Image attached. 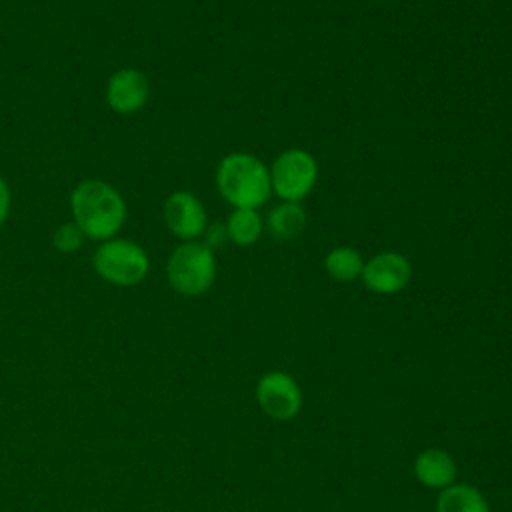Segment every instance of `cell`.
<instances>
[{"mask_svg": "<svg viewBox=\"0 0 512 512\" xmlns=\"http://www.w3.org/2000/svg\"><path fill=\"white\" fill-rule=\"evenodd\" d=\"M362 282L376 294H396L404 290L412 278V266L398 252H380L364 262Z\"/></svg>", "mask_w": 512, "mask_h": 512, "instance_id": "7", "label": "cell"}, {"mask_svg": "<svg viewBox=\"0 0 512 512\" xmlns=\"http://www.w3.org/2000/svg\"><path fill=\"white\" fill-rule=\"evenodd\" d=\"M148 94V78L136 68L116 70L106 84V102L118 114L138 112L146 104Z\"/></svg>", "mask_w": 512, "mask_h": 512, "instance_id": "9", "label": "cell"}, {"mask_svg": "<svg viewBox=\"0 0 512 512\" xmlns=\"http://www.w3.org/2000/svg\"><path fill=\"white\" fill-rule=\"evenodd\" d=\"M306 226V212L298 202H282L270 210L266 228L276 240H292Z\"/></svg>", "mask_w": 512, "mask_h": 512, "instance_id": "12", "label": "cell"}, {"mask_svg": "<svg viewBox=\"0 0 512 512\" xmlns=\"http://www.w3.org/2000/svg\"><path fill=\"white\" fill-rule=\"evenodd\" d=\"M10 212V188L4 182V178H0V226L6 222Z\"/></svg>", "mask_w": 512, "mask_h": 512, "instance_id": "16", "label": "cell"}, {"mask_svg": "<svg viewBox=\"0 0 512 512\" xmlns=\"http://www.w3.org/2000/svg\"><path fill=\"white\" fill-rule=\"evenodd\" d=\"M318 178V164L302 148L284 150L270 166V186L284 202L304 200Z\"/></svg>", "mask_w": 512, "mask_h": 512, "instance_id": "5", "label": "cell"}, {"mask_svg": "<svg viewBox=\"0 0 512 512\" xmlns=\"http://www.w3.org/2000/svg\"><path fill=\"white\" fill-rule=\"evenodd\" d=\"M324 268L336 282H352L362 274L364 260L358 250L350 246H336L326 254Z\"/></svg>", "mask_w": 512, "mask_h": 512, "instance_id": "13", "label": "cell"}, {"mask_svg": "<svg viewBox=\"0 0 512 512\" xmlns=\"http://www.w3.org/2000/svg\"><path fill=\"white\" fill-rule=\"evenodd\" d=\"M86 236L82 234V230L74 224V222H66V224H60L54 234H52V244L58 252L62 254H70V252H76L82 244Z\"/></svg>", "mask_w": 512, "mask_h": 512, "instance_id": "15", "label": "cell"}, {"mask_svg": "<svg viewBox=\"0 0 512 512\" xmlns=\"http://www.w3.org/2000/svg\"><path fill=\"white\" fill-rule=\"evenodd\" d=\"M164 220L170 232L184 240H196L206 230V210L202 202L186 190L172 192L164 202Z\"/></svg>", "mask_w": 512, "mask_h": 512, "instance_id": "8", "label": "cell"}, {"mask_svg": "<svg viewBox=\"0 0 512 512\" xmlns=\"http://www.w3.org/2000/svg\"><path fill=\"white\" fill-rule=\"evenodd\" d=\"M92 266L100 278L114 286H136L146 278L150 260L146 250L134 240L110 238L96 248Z\"/></svg>", "mask_w": 512, "mask_h": 512, "instance_id": "4", "label": "cell"}, {"mask_svg": "<svg viewBox=\"0 0 512 512\" xmlns=\"http://www.w3.org/2000/svg\"><path fill=\"white\" fill-rule=\"evenodd\" d=\"M166 276L170 286L184 296H198L206 292L216 278V258L212 248L190 240L176 246L166 262Z\"/></svg>", "mask_w": 512, "mask_h": 512, "instance_id": "3", "label": "cell"}, {"mask_svg": "<svg viewBox=\"0 0 512 512\" xmlns=\"http://www.w3.org/2000/svg\"><path fill=\"white\" fill-rule=\"evenodd\" d=\"M414 476L426 488L444 490L456 482V460L442 448H426L414 460Z\"/></svg>", "mask_w": 512, "mask_h": 512, "instance_id": "10", "label": "cell"}, {"mask_svg": "<svg viewBox=\"0 0 512 512\" xmlns=\"http://www.w3.org/2000/svg\"><path fill=\"white\" fill-rule=\"evenodd\" d=\"M262 234V218L256 210L236 208L226 222V236L238 246L254 244Z\"/></svg>", "mask_w": 512, "mask_h": 512, "instance_id": "14", "label": "cell"}, {"mask_svg": "<svg viewBox=\"0 0 512 512\" xmlns=\"http://www.w3.org/2000/svg\"><path fill=\"white\" fill-rule=\"evenodd\" d=\"M436 512H490V506L478 488L454 482L436 498Z\"/></svg>", "mask_w": 512, "mask_h": 512, "instance_id": "11", "label": "cell"}, {"mask_svg": "<svg viewBox=\"0 0 512 512\" xmlns=\"http://www.w3.org/2000/svg\"><path fill=\"white\" fill-rule=\"evenodd\" d=\"M216 186L228 204L250 210L262 206L272 192L270 170L260 158L246 152H232L220 160Z\"/></svg>", "mask_w": 512, "mask_h": 512, "instance_id": "2", "label": "cell"}, {"mask_svg": "<svg viewBox=\"0 0 512 512\" xmlns=\"http://www.w3.org/2000/svg\"><path fill=\"white\" fill-rule=\"evenodd\" d=\"M72 222L90 240H110L126 220L122 194L104 180H84L70 196Z\"/></svg>", "mask_w": 512, "mask_h": 512, "instance_id": "1", "label": "cell"}, {"mask_svg": "<svg viewBox=\"0 0 512 512\" xmlns=\"http://www.w3.org/2000/svg\"><path fill=\"white\" fill-rule=\"evenodd\" d=\"M256 402L266 416L292 420L302 408V390L290 374L270 370L256 384Z\"/></svg>", "mask_w": 512, "mask_h": 512, "instance_id": "6", "label": "cell"}]
</instances>
